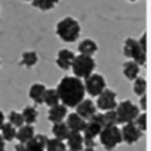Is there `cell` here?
I'll return each instance as SVG.
<instances>
[{
  "instance_id": "1",
  "label": "cell",
  "mask_w": 151,
  "mask_h": 151,
  "mask_svg": "<svg viewBox=\"0 0 151 151\" xmlns=\"http://www.w3.org/2000/svg\"><path fill=\"white\" fill-rule=\"evenodd\" d=\"M57 92L65 107H76L85 99L83 82L75 76H64L57 86Z\"/></svg>"
},
{
  "instance_id": "2",
  "label": "cell",
  "mask_w": 151,
  "mask_h": 151,
  "mask_svg": "<svg viewBox=\"0 0 151 151\" xmlns=\"http://www.w3.org/2000/svg\"><path fill=\"white\" fill-rule=\"evenodd\" d=\"M57 35L65 42H73L81 35V24L73 17H65L57 23Z\"/></svg>"
},
{
  "instance_id": "3",
  "label": "cell",
  "mask_w": 151,
  "mask_h": 151,
  "mask_svg": "<svg viewBox=\"0 0 151 151\" xmlns=\"http://www.w3.org/2000/svg\"><path fill=\"white\" fill-rule=\"evenodd\" d=\"M95 68H96V62H95V59L93 57H88V55H75V59H73L72 62V66H71V69H72L73 72V76L75 78H88L89 75H92L93 71H95Z\"/></svg>"
},
{
  "instance_id": "4",
  "label": "cell",
  "mask_w": 151,
  "mask_h": 151,
  "mask_svg": "<svg viewBox=\"0 0 151 151\" xmlns=\"http://www.w3.org/2000/svg\"><path fill=\"white\" fill-rule=\"evenodd\" d=\"M100 144L106 151H113L122 143V134L117 126H105L99 133Z\"/></svg>"
},
{
  "instance_id": "5",
  "label": "cell",
  "mask_w": 151,
  "mask_h": 151,
  "mask_svg": "<svg viewBox=\"0 0 151 151\" xmlns=\"http://www.w3.org/2000/svg\"><path fill=\"white\" fill-rule=\"evenodd\" d=\"M114 112L117 114L119 124H126V123H133L136 120V117L140 114V109L132 100H123L116 106Z\"/></svg>"
},
{
  "instance_id": "6",
  "label": "cell",
  "mask_w": 151,
  "mask_h": 151,
  "mask_svg": "<svg viewBox=\"0 0 151 151\" xmlns=\"http://www.w3.org/2000/svg\"><path fill=\"white\" fill-rule=\"evenodd\" d=\"M123 52L124 57L136 62L138 66H144L145 61H147V52L141 50V47L138 45V41L134 38H126L124 47H123Z\"/></svg>"
},
{
  "instance_id": "7",
  "label": "cell",
  "mask_w": 151,
  "mask_h": 151,
  "mask_svg": "<svg viewBox=\"0 0 151 151\" xmlns=\"http://www.w3.org/2000/svg\"><path fill=\"white\" fill-rule=\"evenodd\" d=\"M85 92L91 96H99L106 89V81L100 73H92L88 78H85L83 82Z\"/></svg>"
},
{
  "instance_id": "8",
  "label": "cell",
  "mask_w": 151,
  "mask_h": 151,
  "mask_svg": "<svg viewBox=\"0 0 151 151\" xmlns=\"http://www.w3.org/2000/svg\"><path fill=\"white\" fill-rule=\"evenodd\" d=\"M116 106H117V95H116L114 91L106 88L105 91L98 96L96 109L102 110V112H107V110H114Z\"/></svg>"
},
{
  "instance_id": "9",
  "label": "cell",
  "mask_w": 151,
  "mask_h": 151,
  "mask_svg": "<svg viewBox=\"0 0 151 151\" xmlns=\"http://www.w3.org/2000/svg\"><path fill=\"white\" fill-rule=\"evenodd\" d=\"M120 134H122V141H124L126 144H134L141 138L143 133L136 127L134 123H126L120 129Z\"/></svg>"
},
{
  "instance_id": "10",
  "label": "cell",
  "mask_w": 151,
  "mask_h": 151,
  "mask_svg": "<svg viewBox=\"0 0 151 151\" xmlns=\"http://www.w3.org/2000/svg\"><path fill=\"white\" fill-rule=\"evenodd\" d=\"M76 114L79 117H82L85 122H88L96 113V105L93 103V100L91 99H83L78 106H76Z\"/></svg>"
},
{
  "instance_id": "11",
  "label": "cell",
  "mask_w": 151,
  "mask_h": 151,
  "mask_svg": "<svg viewBox=\"0 0 151 151\" xmlns=\"http://www.w3.org/2000/svg\"><path fill=\"white\" fill-rule=\"evenodd\" d=\"M73 59H75V54L71 50H59L58 54H57V65L61 69L68 71L72 66Z\"/></svg>"
},
{
  "instance_id": "12",
  "label": "cell",
  "mask_w": 151,
  "mask_h": 151,
  "mask_svg": "<svg viewBox=\"0 0 151 151\" xmlns=\"http://www.w3.org/2000/svg\"><path fill=\"white\" fill-rule=\"evenodd\" d=\"M48 137L45 134H35L28 143L24 144V151H45Z\"/></svg>"
},
{
  "instance_id": "13",
  "label": "cell",
  "mask_w": 151,
  "mask_h": 151,
  "mask_svg": "<svg viewBox=\"0 0 151 151\" xmlns=\"http://www.w3.org/2000/svg\"><path fill=\"white\" fill-rule=\"evenodd\" d=\"M68 116V107L62 105V103H59L57 106H52V107H50V110H48V120L51 122V123H61V122H64V119Z\"/></svg>"
},
{
  "instance_id": "14",
  "label": "cell",
  "mask_w": 151,
  "mask_h": 151,
  "mask_svg": "<svg viewBox=\"0 0 151 151\" xmlns=\"http://www.w3.org/2000/svg\"><path fill=\"white\" fill-rule=\"evenodd\" d=\"M66 148L69 151H82L83 150V136L82 133L71 132L66 137Z\"/></svg>"
},
{
  "instance_id": "15",
  "label": "cell",
  "mask_w": 151,
  "mask_h": 151,
  "mask_svg": "<svg viewBox=\"0 0 151 151\" xmlns=\"http://www.w3.org/2000/svg\"><path fill=\"white\" fill-rule=\"evenodd\" d=\"M65 124L68 126L69 132H75V133H82L85 129L86 122L82 117H79L76 113H71L66 116V122Z\"/></svg>"
},
{
  "instance_id": "16",
  "label": "cell",
  "mask_w": 151,
  "mask_h": 151,
  "mask_svg": "<svg viewBox=\"0 0 151 151\" xmlns=\"http://www.w3.org/2000/svg\"><path fill=\"white\" fill-rule=\"evenodd\" d=\"M47 88L42 83H33L30 91H28V96L33 100L35 105H42L44 102V95H45Z\"/></svg>"
},
{
  "instance_id": "17",
  "label": "cell",
  "mask_w": 151,
  "mask_h": 151,
  "mask_svg": "<svg viewBox=\"0 0 151 151\" xmlns=\"http://www.w3.org/2000/svg\"><path fill=\"white\" fill-rule=\"evenodd\" d=\"M34 136H35L34 126H30V124H23L19 130H17V133H16V138H17V141H19L20 144L28 143Z\"/></svg>"
},
{
  "instance_id": "18",
  "label": "cell",
  "mask_w": 151,
  "mask_h": 151,
  "mask_svg": "<svg viewBox=\"0 0 151 151\" xmlns=\"http://www.w3.org/2000/svg\"><path fill=\"white\" fill-rule=\"evenodd\" d=\"M99 50L98 44L91 38H85L83 41H81L78 45V51L81 55H88V57H92L93 54H96V51Z\"/></svg>"
},
{
  "instance_id": "19",
  "label": "cell",
  "mask_w": 151,
  "mask_h": 151,
  "mask_svg": "<svg viewBox=\"0 0 151 151\" xmlns=\"http://www.w3.org/2000/svg\"><path fill=\"white\" fill-rule=\"evenodd\" d=\"M103 127L100 124H98L96 122H93V120H88L85 124V129H83V138H91V140H95V138L99 136V133L102 130Z\"/></svg>"
},
{
  "instance_id": "20",
  "label": "cell",
  "mask_w": 151,
  "mask_h": 151,
  "mask_svg": "<svg viewBox=\"0 0 151 151\" xmlns=\"http://www.w3.org/2000/svg\"><path fill=\"white\" fill-rule=\"evenodd\" d=\"M38 62V54L35 51H24L21 54V59H20V65L24 68H33L37 65Z\"/></svg>"
},
{
  "instance_id": "21",
  "label": "cell",
  "mask_w": 151,
  "mask_h": 151,
  "mask_svg": "<svg viewBox=\"0 0 151 151\" xmlns=\"http://www.w3.org/2000/svg\"><path fill=\"white\" fill-rule=\"evenodd\" d=\"M123 73L129 81H134L140 73V66L133 61H127V62L123 64Z\"/></svg>"
},
{
  "instance_id": "22",
  "label": "cell",
  "mask_w": 151,
  "mask_h": 151,
  "mask_svg": "<svg viewBox=\"0 0 151 151\" xmlns=\"http://www.w3.org/2000/svg\"><path fill=\"white\" fill-rule=\"evenodd\" d=\"M21 116L24 119V124L33 126L37 122V119H38V112H37V109L34 106H26L23 109V112H21Z\"/></svg>"
},
{
  "instance_id": "23",
  "label": "cell",
  "mask_w": 151,
  "mask_h": 151,
  "mask_svg": "<svg viewBox=\"0 0 151 151\" xmlns=\"http://www.w3.org/2000/svg\"><path fill=\"white\" fill-rule=\"evenodd\" d=\"M69 129L68 126L65 124V122H61V123H55L52 126V134H54V138H58L61 141L66 140V137L69 136Z\"/></svg>"
},
{
  "instance_id": "24",
  "label": "cell",
  "mask_w": 151,
  "mask_h": 151,
  "mask_svg": "<svg viewBox=\"0 0 151 151\" xmlns=\"http://www.w3.org/2000/svg\"><path fill=\"white\" fill-rule=\"evenodd\" d=\"M16 133H17V129L13 127L10 123H7V122H4V124L1 126V129H0V136H1V138L4 141L16 140Z\"/></svg>"
},
{
  "instance_id": "25",
  "label": "cell",
  "mask_w": 151,
  "mask_h": 151,
  "mask_svg": "<svg viewBox=\"0 0 151 151\" xmlns=\"http://www.w3.org/2000/svg\"><path fill=\"white\" fill-rule=\"evenodd\" d=\"M42 103H45L48 107H52V106H57L59 105L61 102H59V96H58V92H57V89H47L45 91V95H44V102Z\"/></svg>"
},
{
  "instance_id": "26",
  "label": "cell",
  "mask_w": 151,
  "mask_h": 151,
  "mask_svg": "<svg viewBox=\"0 0 151 151\" xmlns=\"http://www.w3.org/2000/svg\"><path fill=\"white\" fill-rule=\"evenodd\" d=\"M58 3L59 0H34L33 6L35 9H40L41 12H48V10H52Z\"/></svg>"
},
{
  "instance_id": "27",
  "label": "cell",
  "mask_w": 151,
  "mask_h": 151,
  "mask_svg": "<svg viewBox=\"0 0 151 151\" xmlns=\"http://www.w3.org/2000/svg\"><path fill=\"white\" fill-rule=\"evenodd\" d=\"M133 91L137 96H144L145 91H147V81H145L143 76H137L134 79V85H133Z\"/></svg>"
},
{
  "instance_id": "28",
  "label": "cell",
  "mask_w": 151,
  "mask_h": 151,
  "mask_svg": "<svg viewBox=\"0 0 151 151\" xmlns=\"http://www.w3.org/2000/svg\"><path fill=\"white\" fill-rule=\"evenodd\" d=\"M45 151H66V145L64 141H61L58 138H48Z\"/></svg>"
},
{
  "instance_id": "29",
  "label": "cell",
  "mask_w": 151,
  "mask_h": 151,
  "mask_svg": "<svg viewBox=\"0 0 151 151\" xmlns=\"http://www.w3.org/2000/svg\"><path fill=\"white\" fill-rule=\"evenodd\" d=\"M7 123H10V124L16 127V129H20L21 126L24 124V119L21 116V113L17 112V110H12V112L9 113V116H7Z\"/></svg>"
},
{
  "instance_id": "30",
  "label": "cell",
  "mask_w": 151,
  "mask_h": 151,
  "mask_svg": "<svg viewBox=\"0 0 151 151\" xmlns=\"http://www.w3.org/2000/svg\"><path fill=\"white\" fill-rule=\"evenodd\" d=\"M103 122L105 126H117L119 120H117V114L114 110H107L103 113Z\"/></svg>"
},
{
  "instance_id": "31",
  "label": "cell",
  "mask_w": 151,
  "mask_h": 151,
  "mask_svg": "<svg viewBox=\"0 0 151 151\" xmlns=\"http://www.w3.org/2000/svg\"><path fill=\"white\" fill-rule=\"evenodd\" d=\"M133 123L136 124V127H137L141 133L145 132V130H147V113H144V112L140 113Z\"/></svg>"
},
{
  "instance_id": "32",
  "label": "cell",
  "mask_w": 151,
  "mask_h": 151,
  "mask_svg": "<svg viewBox=\"0 0 151 151\" xmlns=\"http://www.w3.org/2000/svg\"><path fill=\"white\" fill-rule=\"evenodd\" d=\"M83 145H85V148H95V140H91V138H83Z\"/></svg>"
},
{
  "instance_id": "33",
  "label": "cell",
  "mask_w": 151,
  "mask_h": 151,
  "mask_svg": "<svg viewBox=\"0 0 151 151\" xmlns=\"http://www.w3.org/2000/svg\"><path fill=\"white\" fill-rule=\"evenodd\" d=\"M138 109H141V110H145L147 109V96H141L140 98V107Z\"/></svg>"
},
{
  "instance_id": "34",
  "label": "cell",
  "mask_w": 151,
  "mask_h": 151,
  "mask_svg": "<svg viewBox=\"0 0 151 151\" xmlns=\"http://www.w3.org/2000/svg\"><path fill=\"white\" fill-rule=\"evenodd\" d=\"M4 150H6V141L0 136V151H4Z\"/></svg>"
},
{
  "instance_id": "35",
  "label": "cell",
  "mask_w": 151,
  "mask_h": 151,
  "mask_svg": "<svg viewBox=\"0 0 151 151\" xmlns=\"http://www.w3.org/2000/svg\"><path fill=\"white\" fill-rule=\"evenodd\" d=\"M4 122H6V117H4V113L0 110V129H1V126L4 124Z\"/></svg>"
},
{
  "instance_id": "36",
  "label": "cell",
  "mask_w": 151,
  "mask_h": 151,
  "mask_svg": "<svg viewBox=\"0 0 151 151\" xmlns=\"http://www.w3.org/2000/svg\"><path fill=\"white\" fill-rule=\"evenodd\" d=\"M14 151H24V144H16V147H14Z\"/></svg>"
},
{
  "instance_id": "37",
  "label": "cell",
  "mask_w": 151,
  "mask_h": 151,
  "mask_svg": "<svg viewBox=\"0 0 151 151\" xmlns=\"http://www.w3.org/2000/svg\"><path fill=\"white\" fill-rule=\"evenodd\" d=\"M82 151H96V150H95V148H83Z\"/></svg>"
},
{
  "instance_id": "38",
  "label": "cell",
  "mask_w": 151,
  "mask_h": 151,
  "mask_svg": "<svg viewBox=\"0 0 151 151\" xmlns=\"http://www.w3.org/2000/svg\"><path fill=\"white\" fill-rule=\"evenodd\" d=\"M23 1H34V0H23Z\"/></svg>"
},
{
  "instance_id": "39",
  "label": "cell",
  "mask_w": 151,
  "mask_h": 151,
  "mask_svg": "<svg viewBox=\"0 0 151 151\" xmlns=\"http://www.w3.org/2000/svg\"><path fill=\"white\" fill-rule=\"evenodd\" d=\"M129 1H138V0H129Z\"/></svg>"
},
{
  "instance_id": "40",
  "label": "cell",
  "mask_w": 151,
  "mask_h": 151,
  "mask_svg": "<svg viewBox=\"0 0 151 151\" xmlns=\"http://www.w3.org/2000/svg\"><path fill=\"white\" fill-rule=\"evenodd\" d=\"M66 151H69V150H66Z\"/></svg>"
},
{
  "instance_id": "41",
  "label": "cell",
  "mask_w": 151,
  "mask_h": 151,
  "mask_svg": "<svg viewBox=\"0 0 151 151\" xmlns=\"http://www.w3.org/2000/svg\"><path fill=\"white\" fill-rule=\"evenodd\" d=\"M0 64H1V62H0Z\"/></svg>"
}]
</instances>
